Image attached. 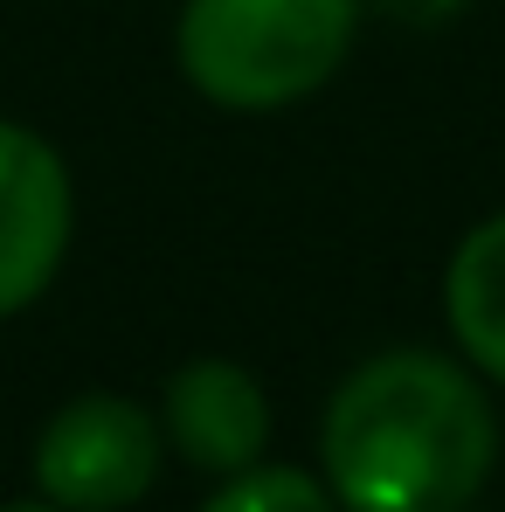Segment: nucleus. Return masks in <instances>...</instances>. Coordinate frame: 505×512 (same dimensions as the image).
<instances>
[{
	"label": "nucleus",
	"instance_id": "f257e3e1",
	"mask_svg": "<svg viewBox=\"0 0 505 512\" xmlns=\"http://www.w3.org/2000/svg\"><path fill=\"white\" fill-rule=\"evenodd\" d=\"M319 450L339 512H464L492 478L499 423L457 360L402 346L339 381Z\"/></svg>",
	"mask_w": 505,
	"mask_h": 512
},
{
	"label": "nucleus",
	"instance_id": "f03ea898",
	"mask_svg": "<svg viewBox=\"0 0 505 512\" xmlns=\"http://www.w3.org/2000/svg\"><path fill=\"white\" fill-rule=\"evenodd\" d=\"M353 21L360 0H187L173 49L208 104L277 111L346 63Z\"/></svg>",
	"mask_w": 505,
	"mask_h": 512
},
{
	"label": "nucleus",
	"instance_id": "7ed1b4c3",
	"mask_svg": "<svg viewBox=\"0 0 505 512\" xmlns=\"http://www.w3.org/2000/svg\"><path fill=\"white\" fill-rule=\"evenodd\" d=\"M160 416L132 395H70L35 436V492L63 512H125L160 478Z\"/></svg>",
	"mask_w": 505,
	"mask_h": 512
},
{
	"label": "nucleus",
	"instance_id": "20e7f679",
	"mask_svg": "<svg viewBox=\"0 0 505 512\" xmlns=\"http://www.w3.org/2000/svg\"><path fill=\"white\" fill-rule=\"evenodd\" d=\"M70 229H77V194L63 153L42 132L0 118V319L28 312L56 284Z\"/></svg>",
	"mask_w": 505,
	"mask_h": 512
},
{
	"label": "nucleus",
	"instance_id": "39448f33",
	"mask_svg": "<svg viewBox=\"0 0 505 512\" xmlns=\"http://www.w3.org/2000/svg\"><path fill=\"white\" fill-rule=\"evenodd\" d=\"M160 436L194 471L236 478V471H250L256 457H263V443H270V402H263L250 367H236V360H187L167 381Z\"/></svg>",
	"mask_w": 505,
	"mask_h": 512
},
{
	"label": "nucleus",
	"instance_id": "423d86ee",
	"mask_svg": "<svg viewBox=\"0 0 505 512\" xmlns=\"http://www.w3.org/2000/svg\"><path fill=\"white\" fill-rule=\"evenodd\" d=\"M443 312H450L464 360L505 381V215L478 222L457 243L450 270H443Z\"/></svg>",
	"mask_w": 505,
	"mask_h": 512
},
{
	"label": "nucleus",
	"instance_id": "0eeeda50",
	"mask_svg": "<svg viewBox=\"0 0 505 512\" xmlns=\"http://www.w3.org/2000/svg\"><path fill=\"white\" fill-rule=\"evenodd\" d=\"M201 512H339V499L319 478L291 471V464H250V471H236Z\"/></svg>",
	"mask_w": 505,
	"mask_h": 512
},
{
	"label": "nucleus",
	"instance_id": "6e6552de",
	"mask_svg": "<svg viewBox=\"0 0 505 512\" xmlns=\"http://www.w3.org/2000/svg\"><path fill=\"white\" fill-rule=\"evenodd\" d=\"M0 512H63V506H49V499H21V506H0Z\"/></svg>",
	"mask_w": 505,
	"mask_h": 512
}]
</instances>
